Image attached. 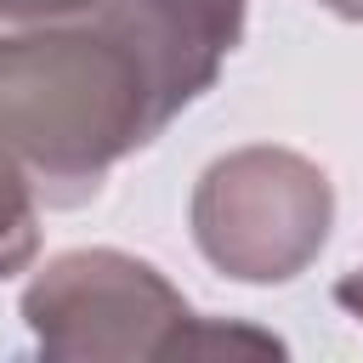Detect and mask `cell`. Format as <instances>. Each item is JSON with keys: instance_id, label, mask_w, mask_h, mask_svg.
<instances>
[{"instance_id": "1", "label": "cell", "mask_w": 363, "mask_h": 363, "mask_svg": "<svg viewBox=\"0 0 363 363\" xmlns=\"http://www.w3.org/2000/svg\"><path fill=\"white\" fill-rule=\"evenodd\" d=\"M164 130L136 51L91 17L0 34V142L40 204H85L108 170Z\"/></svg>"}, {"instance_id": "2", "label": "cell", "mask_w": 363, "mask_h": 363, "mask_svg": "<svg viewBox=\"0 0 363 363\" xmlns=\"http://www.w3.org/2000/svg\"><path fill=\"white\" fill-rule=\"evenodd\" d=\"M23 318L45 357H193V352H284L255 329H210L187 301L136 255L74 250L51 261Z\"/></svg>"}, {"instance_id": "3", "label": "cell", "mask_w": 363, "mask_h": 363, "mask_svg": "<svg viewBox=\"0 0 363 363\" xmlns=\"http://www.w3.org/2000/svg\"><path fill=\"white\" fill-rule=\"evenodd\" d=\"M335 193L329 176L284 147H244L204 170L193 193V238L199 250L244 278L284 284L295 278L329 238Z\"/></svg>"}, {"instance_id": "4", "label": "cell", "mask_w": 363, "mask_h": 363, "mask_svg": "<svg viewBox=\"0 0 363 363\" xmlns=\"http://www.w3.org/2000/svg\"><path fill=\"white\" fill-rule=\"evenodd\" d=\"M96 11L136 51L164 125L216 85L221 57L244 34V0H102Z\"/></svg>"}, {"instance_id": "5", "label": "cell", "mask_w": 363, "mask_h": 363, "mask_svg": "<svg viewBox=\"0 0 363 363\" xmlns=\"http://www.w3.org/2000/svg\"><path fill=\"white\" fill-rule=\"evenodd\" d=\"M34 244H40V193L17 164V153L0 142V278L23 272L34 261Z\"/></svg>"}, {"instance_id": "6", "label": "cell", "mask_w": 363, "mask_h": 363, "mask_svg": "<svg viewBox=\"0 0 363 363\" xmlns=\"http://www.w3.org/2000/svg\"><path fill=\"white\" fill-rule=\"evenodd\" d=\"M102 0H0V23H68V17H91Z\"/></svg>"}, {"instance_id": "7", "label": "cell", "mask_w": 363, "mask_h": 363, "mask_svg": "<svg viewBox=\"0 0 363 363\" xmlns=\"http://www.w3.org/2000/svg\"><path fill=\"white\" fill-rule=\"evenodd\" d=\"M335 301H340V306L363 323V267H357V272H346V278L335 284Z\"/></svg>"}, {"instance_id": "8", "label": "cell", "mask_w": 363, "mask_h": 363, "mask_svg": "<svg viewBox=\"0 0 363 363\" xmlns=\"http://www.w3.org/2000/svg\"><path fill=\"white\" fill-rule=\"evenodd\" d=\"M329 11H340V17H352V23H363V0H323Z\"/></svg>"}]
</instances>
